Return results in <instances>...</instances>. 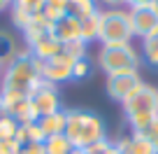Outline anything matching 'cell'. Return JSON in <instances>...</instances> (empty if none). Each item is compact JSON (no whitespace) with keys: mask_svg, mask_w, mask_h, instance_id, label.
<instances>
[{"mask_svg":"<svg viewBox=\"0 0 158 154\" xmlns=\"http://www.w3.org/2000/svg\"><path fill=\"white\" fill-rule=\"evenodd\" d=\"M42 82V63L21 49L10 65L2 68L0 75V94L2 96H30V91Z\"/></svg>","mask_w":158,"mask_h":154,"instance_id":"cell-1","label":"cell"},{"mask_svg":"<svg viewBox=\"0 0 158 154\" xmlns=\"http://www.w3.org/2000/svg\"><path fill=\"white\" fill-rule=\"evenodd\" d=\"M121 108H123V117L128 121L130 131L144 133L151 126V121L158 117V86L149 84V82H142L121 103Z\"/></svg>","mask_w":158,"mask_h":154,"instance_id":"cell-2","label":"cell"},{"mask_svg":"<svg viewBox=\"0 0 158 154\" xmlns=\"http://www.w3.org/2000/svg\"><path fill=\"white\" fill-rule=\"evenodd\" d=\"M65 135L70 138L72 147H91L93 143L107 138V126L102 117L93 110L74 108L68 110V124H65Z\"/></svg>","mask_w":158,"mask_h":154,"instance_id":"cell-3","label":"cell"},{"mask_svg":"<svg viewBox=\"0 0 158 154\" xmlns=\"http://www.w3.org/2000/svg\"><path fill=\"white\" fill-rule=\"evenodd\" d=\"M98 68L105 75H118V73H139L142 56L139 51L130 45H112V47H100L98 54Z\"/></svg>","mask_w":158,"mask_h":154,"instance_id":"cell-4","label":"cell"},{"mask_svg":"<svg viewBox=\"0 0 158 154\" xmlns=\"http://www.w3.org/2000/svg\"><path fill=\"white\" fill-rule=\"evenodd\" d=\"M100 47L112 45H130L133 42V28H130L128 10H100Z\"/></svg>","mask_w":158,"mask_h":154,"instance_id":"cell-5","label":"cell"},{"mask_svg":"<svg viewBox=\"0 0 158 154\" xmlns=\"http://www.w3.org/2000/svg\"><path fill=\"white\" fill-rule=\"evenodd\" d=\"M30 108H33L35 119H42L47 114H54V112H58V110H63V100H60L58 86L42 80L30 91Z\"/></svg>","mask_w":158,"mask_h":154,"instance_id":"cell-6","label":"cell"},{"mask_svg":"<svg viewBox=\"0 0 158 154\" xmlns=\"http://www.w3.org/2000/svg\"><path fill=\"white\" fill-rule=\"evenodd\" d=\"M142 77L139 73H118V75H107V82H105V91L112 100L116 103H123L139 84H142Z\"/></svg>","mask_w":158,"mask_h":154,"instance_id":"cell-7","label":"cell"},{"mask_svg":"<svg viewBox=\"0 0 158 154\" xmlns=\"http://www.w3.org/2000/svg\"><path fill=\"white\" fill-rule=\"evenodd\" d=\"M72 65H74V59L68 56L65 51H60L58 56L44 61L42 63V80L49 82V84H63V82L72 80Z\"/></svg>","mask_w":158,"mask_h":154,"instance_id":"cell-8","label":"cell"},{"mask_svg":"<svg viewBox=\"0 0 158 154\" xmlns=\"http://www.w3.org/2000/svg\"><path fill=\"white\" fill-rule=\"evenodd\" d=\"M130 16V28H133V37H149V35L158 33V12L153 7H135L128 10Z\"/></svg>","mask_w":158,"mask_h":154,"instance_id":"cell-9","label":"cell"},{"mask_svg":"<svg viewBox=\"0 0 158 154\" xmlns=\"http://www.w3.org/2000/svg\"><path fill=\"white\" fill-rule=\"evenodd\" d=\"M51 35L60 45H70V42H81V35H79V19L70 14H63L60 19H56L51 24Z\"/></svg>","mask_w":158,"mask_h":154,"instance_id":"cell-10","label":"cell"},{"mask_svg":"<svg viewBox=\"0 0 158 154\" xmlns=\"http://www.w3.org/2000/svg\"><path fill=\"white\" fill-rule=\"evenodd\" d=\"M114 143H116V147L123 154H158L156 147L151 145V140L144 133H135V131H130L128 135L114 140Z\"/></svg>","mask_w":158,"mask_h":154,"instance_id":"cell-11","label":"cell"},{"mask_svg":"<svg viewBox=\"0 0 158 154\" xmlns=\"http://www.w3.org/2000/svg\"><path fill=\"white\" fill-rule=\"evenodd\" d=\"M26 49L30 51V54L35 56V59L40 61V63H44V61H49V59H54V56H58L60 51H63V45H60L58 40H56L54 35H44L42 40H37L35 45H30V47H26Z\"/></svg>","mask_w":158,"mask_h":154,"instance_id":"cell-12","label":"cell"},{"mask_svg":"<svg viewBox=\"0 0 158 154\" xmlns=\"http://www.w3.org/2000/svg\"><path fill=\"white\" fill-rule=\"evenodd\" d=\"M40 129L44 133V140L49 135H58V133H65V124H68V110H58L54 114H47L42 119H37Z\"/></svg>","mask_w":158,"mask_h":154,"instance_id":"cell-13","label":"cell"},{"mask_svg":"<svg viewBox=\"0 0 158 154\" xmlns=\"http://www.w3.org/2000/svg\"><path fill=\"white\" fill-rule=\"evenodd\" d=\"M19 45H16L14 35L10 33V30L0 28V68H5V65H10L12 61L16 59V54H19Z\"/></svg>","mask_w":158,"mask_h":154,"instance_id":"cell-14","label":"cell"},{"mask_svg":"<svg viewBox=\"0 0 158 154\" xmlns=\"http://www.w3.org/2000/svg\"><path fill=\"white\" fill-rule=\"evenodd\" d=\"M98 33H100V12L79 19V35H81V42H84V45L95 42L98 40Z\"/></svg>","mask_w":158,"mask_h":154,"instance_id":"cell-15","label":"cell"},{"mask_svg":"<svg viewBox=\"0 0 158 154\" xmlns=\"http://www.w3.org/2000/svg\"><path fill=\"white\" fill-rule=\"evenodd\" d=\"M14 140L21 147H26L30 143H44V133H42L37 121H28V124H19V131H16Z\"/></svg>","mask_w":158,"mask_h":154,"instance_id":"cell-16","label":"cell"},{"mask_svg":"<svg viewBox=\"0 0 158 154\" xmlns=\"http://www.w3.org/2000/svg\"><path fill=\"white\" fill-rule=\"evenodd\" d=\"M95 12H100L98 0H68V14L74 19H84Z\"/></svg>","mask_w":158,"mask_h":154,"instance_id":"cell-17","label":"cell"},{"mask_svg":"<svg viewBox=\"0 0 158 154\" xmlns=\"http://www.w3.org/2000/svg\"><path fill=\"white\" fill-rule=\"evenodd\" d=\"M72 143L65 133H58V135H49L44 140V152L47 154H70L72 152Z\"/></svg>","mask_w":158,"mask_h":154,"instance_id":"cell-18","label":"cell"},{"mask_svg":"<svg viewBox=\"0 0 158 154\" xmlns=\"http://www.w3.org/2000/svg\"><path fill=\"white\" fill-rule=\"evenodd\" d=\"M139 56L151 68H158V33H153V35H149V37L142 40V54Z\"/></svg>","mask_w":158,"mask_h":154,"instance_id":"cell-19","label":"cell"},{"mask_svg":"<svg viewBox=\"0 0 158 154\" xmlns=\"http://www.w3.org/2000/svg\"><path fill=\"white\" fill-rule=\"evenodd\" d=\"M49 24H54L56 19H60L63 14H68V0H47L44 10L40 12Z\"/></svg>","mask_w":158,"mask_h":154,"instance_id":"cell-20","label":"cell"},{"mask_svg":"<svg viewBox=\"0 0 158 154\" xmlns=\"http://www.w3.org/2000/svg\"><path fill=\"white\" fill-rule=\"evenodd\" d=\"M33 16H35V14H30V12L21 10V7H16V5L10 7V21H12V26H14L16 30H21V33H23V30L33 24Z\"/></svg>","mask_w":158,"mask_h":154,"instance_id":"cell-21","label":"cell"},{"mask_svg":"<svg viewBox=\"0 0 158 154\" xmlns=\"http://www.w3.org/2000/svg\"><path fill=\"white\" fill-rule=\"evenodd\" d=\"M91 70H93V65H91V59H89V56L77 59V61H74V65H72V80H74V82L86 80V77H91Z\"/></svg>","mask_w":158,"mask_h":154,"instance_id":"cell-22","label":"cell"},{"mask_svg":"<svg viewBox=\"0 0 158 154\" xmlns=\"http://www.w3.org/2000/svg\"><path fill=\"white\" fill-rule=\"evenodd\" d=\"M16 131H19V124H16L12 117H5V119H0V143L14 140V138H16Z\"/></svg>","mask_w":158,"mask_h":154,"instance_id":"cell-23","label":"cell"},{"mask_svg":"<svg viewBox=\"0 0 158 154\" xmlns=\"http://www.w3.org/2000/svg\"><path fill=\"white\" fill-rule=\"evenodd\" d=\"M14 5L26 10V12H30V14H40V12L44 10L47 0H14Z\"/></svg>","mask_w":158,"mask_h":154,"instance_id":"cell-24","label":"cell"},{"mask_svg":"<svg viewBox=\"0 0 158 154\" xmlns=\"http://www.w3.org/2000/svg\"><path fill=\"white\" fill-rule=\"evenodd\" d=\"M86 49H89V45H84V42H70V45H63V51L68 56H72L74 61H77V59H84Z\"/></svg>","mask_w":158,"mask_h":154,"instance_id":"cell-25","label":"cell"},{"mask_svg":"<svg viewBox=\"0 0 158 154\" xmlns=\"http://www.w3.org/2000/svg\"><path fill=\"white\" fill-rule=\"evenodd\" d=\"M98 7L100 10H123L126 0H98ZM126 10H128V7H126Z\"/></svg>","mask_w":158,"mask_h":154,"instance_id":"cell-26","label":"cell"},{"mask_svg":"<svg viewBox=\"0 0 158 154\" xmlns=\"http://www.w3.org/2000/svg\"><path fill=\"white\" fill-rule=\"evenodd\" d=\"M144 135H147V138L151 140V145L156 147V152H158V117L151 121V126H149V129L144 131Z\"/></svg>","mask_w":158,"mask_h":154,"instance_id":"cell-27","label":"cell"},{"mask_svg":"<svg viewBox=\"0 0 158 154\" xmlns=\"http://www.w3.org/2000/svg\"><path fill=\"white\" fill-rule=\"evenodd\" d=\"M0 154H21V145L16 143V140L0 143Z\"/></svg>","mask_w":158,"mask_h":154,"instance_id":"cell-28","label":"cell"},{"mask_svg":"<svg viewBox=\"0 0 158 154\" xmlns=\"http://www.w3.org/2000/svg\"><path fill=\"white\" fill-rule=\"evenodd\" d=\"M109 145H112V140L105 138V140H98V143H93L91 147H86V152H89V154H102L105 149L109 147Z\"/></svg>","mask_w":158,"mask_h":154,"instance_id":"cell-29","label":"cell"},{"mask_svg":"<svg viewBox=\"0 0 158 154\" xmlns=\"http://www.w3.org/2000/svg\"><path fill=\"white\" fill-rule=\"evenodd\" d=\"M21 154H47L44 152V143H30L26 147H21Z\"/></svg>","mask_w":158,"mask_h":154,"instance_id":"cell-30","label":"cell"},{"mask_svg":"<svg viewBox=\"0 0 158 154\" xmlns=\"http://www.w3.org/2000/svg\"><path fill=\"white\" fill-rule=\"evenodd\" d=\"M156 0H126V7L128 10H135V7H151Z\"/></svg>","mask_w":158,"mask_h":154,"instance_id":"cell-31","label":"cell"},{"mask_svg":"<svg viewBox=\"0 0 158 154\" xmlns=\"http://www.w3.org/2000/svg\"><path fill=\"white\" fill-rule=\"evenodd\" d=\"M12 5H14V0H0V14H2V12H10Z\"/></svg>","mask_w":158,"mask_h":154,"instance_id":"cell-32","label":"cell"},{"mask_svg":"<svg viewBox=\"0 0 158 154\" xmlns=\"http://www.w3.org/2000/svg\"><path fill=\"white\" fill-rule=\"evenodd\" d=\"M102 154H123V152H121V149H118L116 147V143H114V140H112V145H109V147L107 149H105V152Z\"/></svg>","mask_w":158,"mask_h":154,"instance_id":"cell-33","label":"cell"},{"mask_svg":"<svg viewBox=\"0 0 158 154\" xmlns=\"http://www.w3.org/2000/svg\"><path fill=\"white\" fill-rule=\"evenodd\" d=\"M7 117V110H5V105H2V100H0V119H5Z\"/></svg>","mask_w":158,"mask_h":154,"instance_id":"cell-34","label":"cell"},{"mask_svg":"<svg viewBox=\"0 0 158 154\" xmlns=\"http://www.w3.org/2000/svg\"><path fill=\"white\" fill-rule=\"evenodd\" d=\"M70 154H89V152H86V149H81V147H74Z\"/></svg>","mask_w":158,"mask_h":154,"instance_id":"cell-35","label":"cell"},{"mask_svg":"<svg viewBox=\"0 0 158 154\" xmlns=\"http://www.w3.org/2000/svg\"><path fill=\"white\" fill-rule=\"evenodd\" d=\"M151 7H153V10H156V12H158V0H156V2H153V5H151Z\"/></svg>","mask_w":158,"mask_h":154,"instance_id":"cell-36","label":"cell"},{"mask_svg":"<svg viewBox=\"0 0 158 154\" xmlns=\"http://www.w3.org/2000/svg\"><path fill=\"white\" fill-rule=\"evenodd\" d=\"M0 75H2V68H0Z\"/></svg>","mask_w":158,"mask_h":154,"instance_id":"cell-37","label":"cell"}]
</instances>
